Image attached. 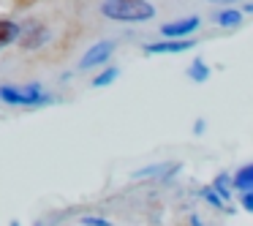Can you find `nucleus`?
Segmentation results:
<instances>
[{
    "label": "nucleus",
    "mask_w": 253,
    "mask_h": 226,
    "mask_svg": "<svg viewBox=\"0 0 253 226\" xmlns=\"http://www.w3.org/2000/svg\"><path fill=\"white\" fill-rule=\"evenodd\" d=\"M210 185H212L215 191H218L220 196L226 199V202H229V199H231V180H229V175H226V172H220V175L215 177V180L210 182Z\"/></svg>",
    "instance_id": "obj_13"
},
{
    "label": "nucleus",
    "mask_w": 253,
    "mask_h": 226,
    "mask_svg": "<svg viewBox=\"0 0 253 226\" xmlns=\"http://www.w3.org/2000/svg\"><path fill=\"white\" fill-rule=\"evenodd\" d=\"M117 79H120V68H115V66H106V68H101L98 74L93 77V88H109V85H115Z\"/></svg>",
    "instance_id": "obj_12"
},
{
    "label": "nucleus",
    "mask_w": 253,
    "mask_h": 226,
    "mask_svg": "<svg viewBox=\"0 0 253 226\" xmlns=\"http://www.w3.org/2000/svg\"><path fill=\"white\" fill-rule=\"evenodd\" d=\"M210 63L204 60V57H193L191 63H188V79L191 82H196V85H204L210 79Z\"/></svg>",
    "instance_id": "obj_9"
},
{
    "label": "nucleus",
    "mask_w": 253,
    "mask_h": 226,
    "mask_svg": "<svg viewBox=\"0 0 253 226\" xmlns=\"http://www.w3.org/2000/svg\"><path fill=\"white\" fill-rule=\"evenodd\" d=\"M199 193H202V196H204V199H207V202H210V204H212V207H215V210H226V204H223V202H226V199H223V196H220V193H218V191H215V188H212V185H204V188H202V191H199Z\"/></svg>",
    "instance_id": "obj_14"
},
{
    "label": "nucleus",
    "mask_w": 253,
    "mask_h": 226,
    "mask_svg": "<svg viewBox=\"0 0 253 226\" xmlns=\"http://www.w3.org/2000/svg\"><path fill=\"white\" fill-rule=\"evenodd\" d=\"M79 224L82 226H112L106 218H95V215H84V218H79Z\"/></svg>",
    "instance_id": "obj_15"
},
{
    "label": "nucleus",
    "mask_w": 253,
    "mask_h": 226,
    "mask_svg": "<svg viewBox=\"0 0 253 226\" xmlns=\"http://www.w3.org/2000/svg\"><path fill=\"white\" fill-rule=\"evenodd\" d=\"M215 22H218L220 28H240L242 25V11L240 8L226 6V8H220V11L215 14Z\"/></svg>",
    "instance_id": "obj_11"
},
{
    "label": "nucleus",
    "mask_w": 253,
    "mask_h": 226,
    "mask_svg": "<svg viewBox=\"0 0 253 226\" xmlns=\"http://www.w3.org/2000/svg\"><path fill=\"white\" fill-rule=\"evenodd\" d=\"M193 131H196V134H202V131H204V120H196V126H193Z\"/></svg>",
    "instance_id": "obj_19"
},
{
    "label": "nucleus",
    "mask_w": 253,
    "mask_h": 226,
    "mask_svg": "<svg viewBox=\"0 0 253 226\" xmlns=\"http://www.w3.org/2000/svg\"><path fill=\"white\" fill-rule=\"evenodd\" d=\"M202 19L193 14V17H182V19H174V22H166L161 28V39H191L193 33L199 30Z\"/></svg>",
    "instance_id": "obj_4"
},
{
    "label": "nucleus",
    "mask_w": 253,
    "mask_h": 226,
    "mask_svg": "<svg viewBox=\"0 0 253 226\" xmlns=\"http://www.w3.org/2000/svg\"><path fill=\"white\" fill-rule=\"evenodd\" d=\"M177 169H180V164H155V166L136 169V172H133V177H153V175H158L161 180H166V177H171Z\"/></svg>",
    "instance_id": "obj_10"
},
{
    "label": "nucleus",
    "mask_w": 253,
    "mask_h": 226,
    "mask_svg": "<svg viewBox=\"0 0 253 226\" xmlns=\"http://www.w3.org/2000/svg\"><path fill=\"white\" fill-rule=\"evenodd\" d=\"M101 14L112 22H126V25H144L155 19V6L150 0H104Z\"/></svg>",
    "instance_id": "obj_1"
},
{
    "label": "nucleus",
    "mask_w": 253,
    "mask_h": 226,
    "mask_svg": "<svg viewBox=\"0 0 253 226\" xmlns=\"http://www.w3.org/2000/svg\"><path fill=\"white\" fill-rule=\"evenodd\" d=\"M242 14H253V0H251V3H245V6H242Z\"/></svg>",
    "instance_id": "obj_18"
},
{
    "label": "nucleus",
    "mask_w": 253,
    "mask_h": 226,
    "mask_svg": "<svg viewBox=\"0 0 253 226\" xmlns=\"http://www.w3.org/2000/svg\"><path fill=\"white\" fill-rule=\"evenodd\" d=\"M22 36V25H17L14 19H0V52L11 44H19Z\"/></svg>",
    "instance_id": "obj_7"
},
{
    "label": "nucleus",
    "mask_w": 253,
    "mask_h": 226,
    "mask_svg": "<svg viewBox=\"0 0 253 226\" xmlns=\"http://www.w3.org/2000/svg\"><path fill=\"white\" fill-rule=\"evenodd\" d=\"M188 49H193V39H161L144 44V55H182Z\"/></svg>",
    "instance_id": "obj_5"
},
{
    "label": "nucleus",
    "mask_w": 253,
    "mask_h": 226,
    "mask_svg": "<svg viewBox=\"0 0 253 226\" xmlns=\"http://www.w3.org/2000/svg\"><path fill=\"white\" fill-rule=\"evenodd\" d=\"M112 55H115V41H95V44L87 46V49H84V55L79 57V71L101 68Z\"/></svg>",
    "instance_id": "obj_3"
},
{
    "label": "nucleus",
    "mask_w": 253,
    "mask_h": 226,
    "mask_svg": "<svg viewBox=\"0 0 253 226\" xmlns=\"http://www.w3.org/2000/svg\"><path fill=\"white\" fill-rule=\"evenodd\" d=\"M242 210H248V213H253V191H248V193H242Z\"/></svg>",
    "instance_id": "obj_16"
},
{
    "label": "nucleus",
    "mask_w": 253,
    "mask_h": 226,
    "mask_svg": "<svg viewBox=\"0 0 253 226\" xmlns=\"http://www.w3.org/2000/svg\"><path fill=\"white\" fill-rule=\"evenodd\" d=\"M11 226H19V221H14V224H11Z\"/></svg>",
    "instance_id": "obj_20"
},
{
    "label": "nucleus",
    "mask_w": 253,
    "mask_h": 226,
    "mask_svg": "<svg viewBox=\"0 0 253 226\" xmlns=\"http://www.w3.org/2000/svg\"><path fill=\"white\" fill-rule=\"evenodd\" d=\"M0 101L11 106H41L52 104V95L44 93L41 85H0Z\"/></svg>",
    "instance_id": "obj_2"
},
{
    "label": "nucleus",
    "mask_w": 253,
    "mask_h": 226,
    "mask_svg": "<svg viewBox=\"0 0 253 226\" xmlns=\"http://www.w3.org/2000/svg\"><path fill=\"white\" fill-rule=\"evenodd\" d=\"M231 188L240 193H248L253 191V161L245 166H240V169L234 172V177H231Z\"/></svg>",
    "instance_id": "obj_8"
},
{
    "label": "nucleus",
    "mask_w": 253,
    "mask_h": 226,
    "mask_svg": "<svg viewBox=\"0 0 253 226\" xmlns=\"http://www.w3.org/2000/svg\"><path fill=\"white\" fill-rule=\"evenodd\" d=\"M49 41V30L44 28V25H36L30 22L28 28H22V36H19V46L22 49H41V46Z\"/></svg>",
    "instance_id": "obj_6"
},
{
    "label": "nucleus",
    "mask_w": 253,
    "mask_h": 226,
    "mask_svg": "<svg viewBox=\"0 0 253 226\" xmlns=\"http://www.w3.org/2000/svg\"><path fill=\"white\" fill-rule=\"evenodd\" d=\"M210 3H215V6H234L240 0H210Z\"/></svg>",
    "instance_id": "obj_17"
}]
</instances>
